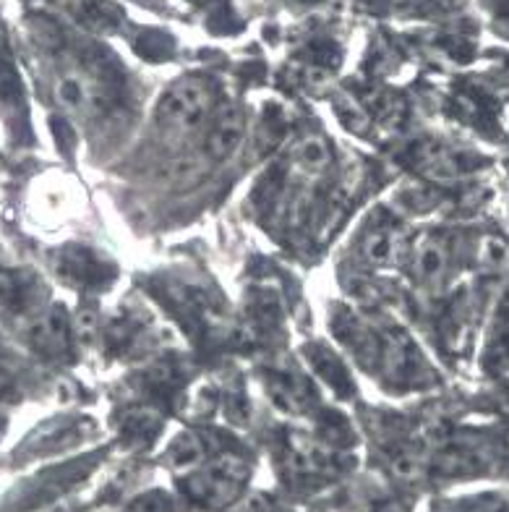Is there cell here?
Returning <instances> with one entry per match:
<instances>
[{
	"mask_svg": "<svg viewBox=\"0 0 509 512\" xmlns=\"http://www.w3.org/2000/svg\"><path fill=\"white\" fill-rule=\"evenodd\" d=\"M215 89L212 84L199 76L181 79L178 84L162 95L157 105V123L162 131L173 136H186L191 131H199L207 126L212 113H215Z\"/></svg>",
	"mask_w": 509,
	"mask_h": 512,
	"instance_id": "obj_1",
	"label": "cell"
},
{
	"mask_svg": "<svg viewBox=\"0 0 509 512\" xmlns=\"http://www.w3.org/2000/svg\"><path fill=\"white\" fill-rule=\"evenodd\" d=\"M248 479V465L235 455L204 460L186 479L188 497L201 507H222L233 502Z\"/></svg>",
	"mask_w": 509,
	"mask_h": 512,
	"instance_id": "obj_2",
	"label": "cell"
},
{
	"mask_svg": "<svg viewBox=\"0 0 509 512\" xmlns=\"http://www.w3.org/2000/svg\"><path fill=\"white\" fill-rule=\"evenodd\" d=\"M243 115L235 105H220L209 118L207 136H204V149L212 160L222 162L233 157L243 142Z\"/></svg>",
	"mask_w": 509,
	"mask_h": 512,
	"instance_id": "obj_3",
	"label": "cell"
},
{
	"mask_svg": "<svg viewBox=\"0 0 509 512\" xmlns=\"http://www.w3.org/2000/svg\"><path fill=\"white\" fill-rule=\"evenodd\" d=\"M293 165L301 170V176H322L332 165V149L329 142L319 134H306L293 147Z\"/></svg>",
	"mask_w": 509,
	"mask_h": 512,
	"instance_id": "obj_4",
	"label": "cell"
},
{
	"mask_svg": "<svg viewBox=\"0 0 509 512\" xmlns=\"http://www.w3.org/2000/svg\"><path fill=\"white\" fill-rule=\"evenodd\" d=\"M444 264H447V249H444L442 241L426 238V241L418 243L416 254H413V272L418 275V280L436 283L442 277Z\"/></svg>",
	"mask_w": 509,
	"mask_h": 512,
	"instance_id": "obj_5",
	"label": "cell"
},
{
	"mask_svg": "<svg viewBox=\"0 0 509 512\" xmlns=\"http://www.w3.org/2000/svg\"><path fill=\"white\" fill-rule=\"evenodd\" d=\"M363 256L369 259L371 264H384L389 262V256L395 254L397 249V233L389 223H376L366 230L363 236Z\"/></svg>",
	"mask_w": 509,
	"mask_h": 512,
	"instance_id": "obj_6",
	"label": "cell"
},
{
	"mask_svg": "<svg viewBox=\"0 0 509 512\" xmlns=\"http://www.w3.org/2000/svg\"><path fill=\"white\" fill-rule=\"evenodd\" d=\"M311 364H314L316 374H319L329 387H335L337 392L353 390V384H350L345 366H342L340 361L327 351V348H314V351H311Z\"/></svg>",
	"mask_w": 509,
	"mask_h": 512,
	"instance_id": "obj_7",
	"label": "cell"
},
{
	"mask_svg": "<svg viewBox=\"0 0 509 512\" xmlns=\"http://www.w3.org/2000/svg\"><path fill=\"white\" fill-rule=\"evenodd\" d=\"M123 512H170V502L162 494H144Z\"/></svg>",
	"mask_w": 509,
	"mask_h": 512,
	"instance_id": "obj_8",
	"label": "cell"
}]
</instances>
